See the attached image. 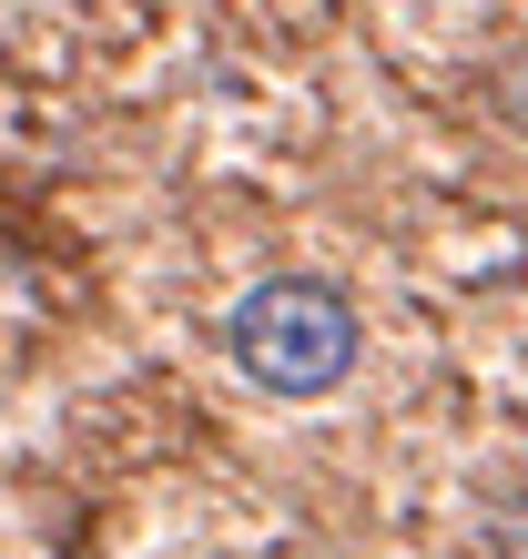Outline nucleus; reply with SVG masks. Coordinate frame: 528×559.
<instances>
[{
	"label": "nucleus",
	"instance_id": "nucleus-1",
	"mask_svg": "<svg viewBox=\"0 0 528 559\" xmlns=\"http://www.w3.org/2000/svg\"><path fill=\"white\" fill-rule=\"evenodd\" d=\"M356 346H367L356 295L325 285V275H264L235 306V367L264 397H325V386H346Z\"/></svg>",
	"mask_w": 528,
	"mask_h": 559
}]
</instances>
